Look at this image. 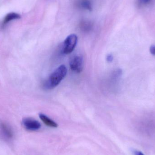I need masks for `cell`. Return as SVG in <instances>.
Segmentation results:
<instances>
[{
  "label": "cell",
  "instance_id": "cell-13",
  "mask_svg": "<svg viewBox=\"0 0 155 155\" xmlns=\"http://www.w3.org/2000/svg\"><path fill=\"white\" fill-rule=\"evenodd\" d=\"M135 155H144L142 152L139 151H134Z\"/></svg>",
  "mask_w": 155,
  "mask_h": 155
},
{
  "label": "cell",
  "instance_id": "cell-11",
  "mask_svg": "<svg viewBox=\"0 0 155 155\" xmlns=\"http://www.w3.org/2000/svg\"><path fill=\"white\" fill-rule=\"evenodd\" d=\"M114 57L111 54H109L107 56L106 60L108 62H111L113 61Z\"/></svg>",
  "mask_w": 155,
  "mask_h": 155
},
{
  "label": "cell",
  "instance_id": "cell-9",
  "mask_svg": "<svg viewBox=\"0 0 155 155\" xmlns=\"http://www.w3.org/2000/svg\"><path fill=\"white\" fill-rule=\"evenodd\" d=\"M93 25L91 22L89 21H82L80 24V28L81 30L84 32H88L92 29Z\"/></svg>",
  "mask_w": 155,
  "mask_h": 155
},
{
  "label": "cell",
  "instance_id": "cell-12",
  "mask_svg": "<svg viewBox=\"0 0 155 155\" xmlns=\"http://www.w3.org/2000/svg\"><path fill=\"white\" fill-rule=\"evenodd\" d=\"M150 51L153 55L155 56V45H153L150 48Z\"/></svg>",
  "mask_w": 155,
  "mask_h": 155
},
{
  "label": "cell",
  "instance_id": "cell-7",
  "mask_svg": "<svg viewBox=\"0 0 155 155\" xmlns=\"http://www.w3.org/2000/svg\"><path fill=\"white\" fill-rule=\"evenodd\" d=\"M39 117L44 124L47 126L51 127H54V128H56L58 127L57 123H55L53 120H52L43 114H39Z\"/></svg>",
  "mask_w": 155,
  "mask_h": 155
},
{
  "label": "cell",
  "instance_id": "cell-3",
  "mask_svg": "<svg viewBox=\"0 0 155 155\" xmlns=\"http://www.w3.org/2000/svg\"><path fill=\"white\" fill-rule=\"evenodd\" d=\"M70 68L72 71L77 73L82 71L84 66V60L81 55H75L71 59L70 62Z\"/></svg>",
  "mask_w": 155,
  "mask_h": 155
},
{
  "label": "cell",
  "instance_id": "cell-8",
  "mask_svg": "<svg viewBox=\"0 0 155 155\" xmlns=\"http://www.w3.org/2000/svg\"><path fill=\"white\" fill-rule=\"evenodd\" d=\"M21 18V16L19 14L15 12H11L7 14L5 17H4L3 21V25H6L11 21L14 20H17Z\"/></svg>",
  "mask_w": 155,
  "mask_h": 155
},
{
  "label": "cell",
  "instance_id": "cell-4",
  "mask_svg": "<svg viewBox=\"0 0 155 155\" xmlns=\"http://www.w3.org/2000/svg\"><path fill=\"white\" fill-rule=\"evenodd\" d=\"M22 124L26 130L29 131H37L41 128V124L38 121L31 118L23 119Z\"/></svg>",
  "mask_w": 155,
  "mask_h": 155
},
{
  "label": "cell",
  "instance_id": "cell-5",
  "mask_svg": "<svg viewBox=\"0 0 155 155\" xmlns=\"http://www.w3.org/2000/svg\"><path fill=\"white\" fill-rule=\"evenodd\" d=\"M0 133L5 139H10L13 137L12 129L9 125L5 122H0Z\"/></svg>",
  "mask_w": 155,
  "mask_h": 155
},
{
  "label": "cell",
  "instance_id": "cell-1",
  "mask_svg": "<svg viewBox=\"0 0 155 155\" xmlns=\"http://www.w3.org/2000/svg\"><path fill=\"white\" fill-rule=\"evenodd\" d=\"M66 66L61 65L57 68L45 81L44 87L47 89H53L60 84L67 74Z\"/></svg>",
  "mask_w": 155,
  "mask_h": 155
},
{
  "label": "cell",
  "instance_id": "cell-10",
  "mask_svg": "<svg viewBox=\"0 0 155 155\" xmlns=\"http://www.w3.org/2000/svg\"><path fill=\"white\" fill-rule=\"evenodd\" d=\"M153 0H136V3L139 8L147 6L152 3Z\"/></svg>",
  "mask_w": 155,
  "mask_h": 155
},
{
  "label": "cell",
  "instance_id": "cell-6",
  "mask_svg": "<svg viewBox=\"0 0 155 155\" xmlns=\"http://www.w3.org/2000/svg\"><path fill=\"white\" fill-rule=\"evenodd\" d=\"M75 5L77 8L83 10L92 11V3L91 0H76Z\"/></svg>",
  "mask_w": 155,
  "mask_h": 155
},
{
  "label": "cell",
  "instance_id": "cell-2",
  "mask_svg": "<svg viewBox=\"0 0 155 155\" xmlns=\"http://www.w3.org/2000/svg\"><path fill=\"white\" fill-rule=\"evenodd\" d=\"M78 37L75 34L69 35L64 41L63 44V52L68 54L73 51L77 45Z\"/></svg>",
  "mask_w": 155,
  "mask_h": 155
}]
</instances>
